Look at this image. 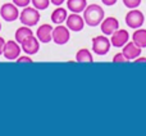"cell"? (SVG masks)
Here are the masks:
<instances>
[{
  "instance_id": "16",
  "label": "cell",
  "mask_w": 146,
  "mask_h": 136,
  "mask_svg": "<svg viewBox=\"0 0 146 136\" xmlns=\"http://www.w3.org/2000/svg\"><path fill=\"white\" fill-rule=\"evenodd\" d=\"M133 43L136 44L140 48H146V30H142V28H137L133 32Z\"/></svg>"
},
{
  "instance_id": "10",
  "label": "cell",
  "mask_w": 146,
  "mask_h": 136,
  "mask_svg": "<svg viewBox=\"0 0 146 136\" xmlns=\"http://www.w3.org/2000/svg\"><path fill=\"white\" fill-rule=\"evenodd\" d=\"M100 26H101V31H103L104 35H106V36L110 35L111 36L119 28V22H118L117 18L108 17V18H105V19L101 21Z\"/></svg>"
},
{
  "instance_id": "27",
  "label": "cell",
  "mask_w": 146,
  "mask_h": 136,
  "mask_svg": "<svg viewBox=\"0 0 146 136\" xmlns=\"http://www.w3.org/2000/svg\"><path fill=\"white\" fill-rule=\"evenodd\" d=\"M135 63H146V58H136Z\"/></svg>"
},
{
  "instance_id": "20",
  "label": "cell",
  "mask_w": 146,
  "mask_h": 136,
  "mask_svg": "<svg viewBox=\"0 0 146 136\" xmlns=\"http://www.w3.org/2000/svg\"><path fill=\"white\" fill-rule=\"evenodd\" d=\"M123 4L128 9H136L141 4V0H123Z\"/></svg>"
},
{
  "instance_id": "14",
  "label": "cell",
  "mask_w": 146,
  "mask_h": 136,
  "mask_svg": "<svg viewBox=\"0 0 146 136\" xmlns=\"http://www.w3.org/2000/svg\"><path fill=\"white\" fill-rule=\"evenodd\" d=\"M67 7L72 13H81L87 7V0H67Z\"/></svg>"
},
{
  "instance_id": "24",
  "label": "cell",
  "mask_w": 146,
  "mask_h": 136,
  "mask_svg": "<svg viewBox=\"0 0 146 136\" xmlns=\"http://www.w3.org/2000/svg\"><path fill=\"white\" fill-rule=\"evenodd\" d=\"M101 1L104 3V5H108V7H111V5H114L117 3V0H101Z\"/></svg>"
},
{
  "instance_id": "25",
  "label": "cell",
  "mask_w": 146,
  "mask_h": 136,
  "mask_svg": "<svg viewBox=\"0 0 146 136\" xmlns=\"http://www.w3.org/2000/svg\"><path fill=\"white\" fill-rule=\"evenodd\" d=\"M4 46H5V40L0 36V55L3 54V50H4Z\"/></svg>"
},
{
  "instance_id": "6",
  "label": "cell",
  "mask_w": 146,
  "mask_h": 136,
  "mask_svg": "<svg viewBox=\"0 0 146 136\" xmlns=\"http://www.w3.org/2000/svg\"><path fill=\"white\" fill-rule=\"evenodd\" d=\"M144 21H145V17L142 14V12H140V10L133 9V10H129L126 14V23L131 28H140L144 25Z\"/></svg>"
},
{
  "instance_id": "15",
  "label": "cell",
  "mask_w": 146,
  "mask_h": 136,
  "mask_svg": "<svg viewBox=\"0 0 146 136\" xmlns=\"http://www.w3.org/2000/svg\"><path fill=\"white\" fill-rule=\"evenodd\" d=\"M67 17H68L67 10L60 7H58L51 13V21H53V23H55V25H62V23L67 19Z\"/></svg>"
},
{
  "instance_id": "22",
  "label": "cell",
  "mask_w": 146,
  "mask_h": 136,
  "mask_svg": "<svg viewBox=\"0 0 146 136\" xmlns=\"http://www.w3.org/2000/svg\"><path fill=\"white\" fill-rule=\"evenodd\" d=\"M31 3V0H13V4H15L19 8H26L28 7V4Z\"/></svg>"
},
{
  "instance_id": "23",
  "label": "cell",
  "mask_w": 146,
  "mask_h": 136,
  "mask_svg": "<svg viewBox=\"0 0 146 136\" xmlns=\"http://www.w3.org/2000/svg\"><path fill=\"white\" fill-rule=\"evenodd\" d=\"M17 62H18V63H32L33 61L28 55H23V57H18Z\"/></svg>"
},
{
  "instance_id": "2",
  "label": "cell",
  "mask_w": 146,
  "mask_h": 136,
  "mask_svg": "<svg viewBox=\"0 0 146 136\" xmlns=\"http://www.w3.org/2000/svg\"><path fill=\"white\" fill-rule=\"evenodd\" d=\"M19 19L23 25L28 26V27L36 26L37 22L40 21V13H38V9H36L35 7H26L25 9L21 12Z\"/></svg>"
},
{
  "instance_id": "13",
  "label": "cell",
  "mask_w": 146,
  "mask_h": 136,
  "mask_svg": "<svg viewBox=\"0 0 146 136\" xmlns=\"http://www.w3.org/2000/svg\"><path fill=\"white\" fill-rule=\"evenodd\" d=\"M122 53L124 54L128 61H135L136 58H139L140 54H141V48L137 46L133 41H128L126 45L123 46V51Z\"/></svg>"
},
{
  "instance_id": "3",
  "label": "cell",
  "mask_w": 146,
  "mask_h": 136,
  "mask_svg": "<svg viewBox=\"0 0 146 136\" xmlns=\"http://www.w3.org/2000/svg\"><path fill=\"white\" fill-rule=\"evenodd\" d=\"M110 45H111L110 40H108V37H105L104 35H99L92 39V50L98 55H105V54H108Z\"/></svg>"
},
{
  "instance_id": "21",
  "label": "cell",
  "mask_w": 146,
  "mask_h": 136,
  "mask_svg": "<svg viewBox=\"0 0 146 136\" xmlns=\"http://www.w3.org/2000/svg\"><path fill=\"white\" fill-rule=\"evenodd\" d=\"M113 62L114 63H127V62H129V61L124 57L123 53H118L113 57Z\"/></svg>"
},
{
  "instance_id": "4",
  "label": "cell",
  "mask_w": 146,
  "mask_h": 136,
  "mask_svg": "<svg viewBox=\"0 0 146 136\" xmlns=\"http://www.w3.org/2000/svg\"><path fill=\"white\" fill-rule=\"evenodd\" d=\"M71 33H69V28L66 26L58 25L55 28H53V41L56 45H64L69 41Z\"/></svg>"
},
{
  "instance_id": "26",
  "label": "cell",
  "mask_w": 146,
  "mask_h": 136,
  "mask_svg": "<svg viewBox=\"0 0 146 136\" xmlns=\"http://www.w3.org/2000/svg\"><path fill=\"white\" fill-rule=\"evenodd\" d=\"M64 0H50V3H53L54 5H56V7H59V5L63 4Z\"/></svg>"
},
{
  "instance_id": "18",
  "label": "cell",
  "mask_w": 146,
  "mask_h": 136,
  "mask_svg": "<svg viewBox=\"0 0 146 136\" xmlns=\"http://www.w3.org/2000/svg\"><path fill=\"white\" fill-rule=\"evenodd\" d=\"M32 31L30 30L28 26H25V27H19L17 31H15V41L18 44H22V41L25 39H27L28 36H32Z\"/></svg>"
},
{
  "instance_id": "1",
  "label": "cell",
  "mask_w": 146,
  "mask_h": 136,
  "mask_svg": "<svg viewBox=\"0 0 146 136\" xmlns=\"http://www.w3.org/2000/svg\"><path fill=\"white\" fill-rule=\"evenodd\" d=\"M83 19H85V23H87L91 27L99 26L104 19V9L98 4L87 5L86 9L83 10Z\"/></svg>"
},
{
  "instance_id": "19",
  "label": "cell",
  "mask_w": 146,
  "mask_h": 136,
  "mask_svg": "<svg viewBox=\"0 0 146 136\" xmlns=\"http://www.w3.org/2000/svg\"><path fill=\"white\" fill-rule=\"evenodd\" d=\"M32 1V5L38 10H44L49 7L50 4V0H31Z\"/></svg>"
},
{
  "instance_id": "17",
  "label": "cell",
  "mask_w": 146,
  "mask_h": 136,
  "mask_svg": "<svg viewBox=\"0 0 146 136\" xmlns=\"http://www.w3.org/2000/svg\"><path fill=\"white\" fill-rule=\"evenodd\" d=\"M76 61L78 63H91L92 62V54L87 49H81L76 54Z\"/></svg>"
},
{
  "instance_id": "28",
  "label": "cell",
  "mask_w": 146,
  "mask_h": 136,
  "mask_svg": "<svg viewBox=\"0 0 146 136\" xmlns=\"http://www.w3.org/2000/svg\"><path fill=\"white\" fill-rule=\"evenodd\" d=\"M0 31H1V23H0Z\"/></svg>"
},
{
  "instance_id": "11",
  "label": "cell",
  "mask_w": 146,
  "mask_h": 136,
  "mask_svg": "<svg viewBox=\"0 0 146 136\" xmlns=\"http://www.w3.org/2000/svg\"><path fill=\"white\" fill-rule=\"evenodd\" d=\"M129 39V33L126 30H117L115 32L111 35V45L115 46V48H123L127 43H128Z\"/></svg>"
},
{
  "instance_id": "5",
  "label": "cell",
  "mask_w": 146,
  "mask_h": 136,
  "mask_svg": "<svg viewBox=\"0 0 146 136\" xmlns=\"http://www.w3.org/2000/svg\"><path fill=\"white\" fill-rule=\"evenodd\" d=\"M0 15H1V18L4 21H7V22H13V21H15L17 18H19V10H18L15 4L7 3V4L1 5Z\"/></svg>"
},
{
  "instance_id": "9",
  "label": "cell",
  "mask_w": 146,
  "mask_h": 136,
  "mask_svg": "<svg viewBox=\"0 0 146 136\" xmlns=\"http://www.w3.org/2000/svg\"><path fill=\"white\" fill-rule=\"evenodd\" d=\"M66 22H67V27L71 31H73V32H80V31H82L83 26H85V19H83L78 13H72L71 15H68Z\"/></svg>"
},
{
  "instance_id": "8",
  "label": "cell",
  "mask_w": 146,
  "mask_h": 136,
  "mask_svg": "<svg viewBox=\"0 0 146 136\" xmlns=\"http://www.w3.org/2000/svg\"><path fill=\"white\" fill-rule=\"evenodd\" d=\"M21 46H22V50L27 55H33L40 49V41H38V39H36L32 35V36H28L27 39H25L22 41V44H21Z\"/></svg>"
},
{
  "instance_id": "7",
  "label": "cell",
  "mask_w": 146,
  "mask_h": 136,
  "mask_svg": "<svg viewBox=\"0 0 146 136\" xmlns=\"http://www.w3.org/2000/svg\"><path fill=\"white\" fill-rule=\"evenodd\" d=\"M21 54V46L18 45L17 41H5V46L3 50V55L8 61H17V58Z\"/></svg>"
},
{
  "instance_id": "12",
  "label": "cell",
  "mask_w": 146,
  "mask_h": 136,
  "mask_svg": "<svg viewBox=\"0 0 146 136\" xmlns=\"http://www.w3.org/2000/svg\"><path fill=\"white\" fill-rule=\"evenodd\" d=\"M36 35H37V39L40 43H42V44L50 43V41L53 40V27H51V25L45 23V25L40 26V27L37 28Z\"/></svg>"
}]
</instances>
